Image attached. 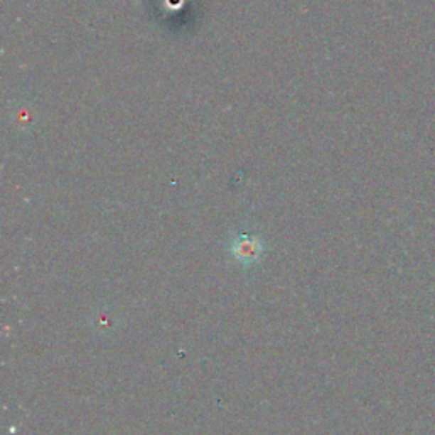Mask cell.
Masks as SVG:
<instances>
[{
	"label": "cell",
	"instance_id": "1",
	"mask_svg": "<svg viewBox=\"0 0 435 435\" xmlns=\"http://www.w3.org/2000/svg\"><path fill=\"white\" fill-rule=\"evenodd\" d=\"M232 250H233V255L237 257L240 262L250 264V262H255V260L259 259L260 252H262V245H260V242L257 240V238L243 235V237L237 238V240L233 242Z\"/></svg>",
	"mask_w": 435,
	"mask_h": 435
}]
</instances>
